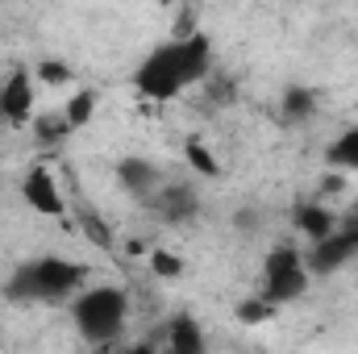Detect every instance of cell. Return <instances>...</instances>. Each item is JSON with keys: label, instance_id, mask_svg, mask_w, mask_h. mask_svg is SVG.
<instances>
[{"label": "cell", "instance_id": "6da1fadb", "mask_svg": "<svg viewBox=\"0 0 358 354\" xmlns=\"http://www.w3.org/2000/svg\"><path fill=\"white\" fill-rule=\"evenodd\" d=\"M213 76V38L200 29H187L167 38L163 46H155L142 67L134 71V88L146 100H176L179 92L196 88Z\"/></svg>", "mask_w": 358, "mask_h": 354}, {"label": "cell", "instance_id": "7a4b0ae2", "mask_svg": "<svg viewBox=\"0 0 358 354\" xmlns=\"http://www.w3.org/2000/svg\"><path fill=\"white\" fill-rule=\"evenodd\" d=\"M80 288H88V267L59 259V255H38L4 279V296L25 300V304H63Z\"/></svg>", "mask_w": 358, "mask_h": 354}, {"label": "cell", "instance_id": "3957f363", "mask_svg": "<svg viewBox=\"0 0 358 354\" xmlns=\"http://www.w3.org/2000/svg\"><path fill=\"white\" fill-rule=\"evenodd\" d=\"M71 321L80 330V338L92 346H113L125 325H129V296L117 283H100V288H80L71 296Z\"/></svg>", "mask_w": 358, "mask_h": 354}, {"label": "cell", "instance_id": "277c9868", "mask_svg": "<svg viewBox=\"0 0 358 354\" xmlns=\"http://www.w3.org/2000/svg\"><path fill=\"white\" fill-rule=\"evenodd\" d=\"M313 283V271H308V255H300L296 246H275L267 255V267H263V283H259V296L283 309L292 300H300Z\"/></svg>", "mask_w": 358, "mask_h": 354}, {"label": "cell", "instance_id": "5b68a950", "mask_svg": "<svg viewBox=\"0 0 358 354\" xmlns=\"http://www.w3.org/2000/svg\"><path fill=\"white\" fill-rule=\"evenodd\" d=\"M350 259H358V217L338 221L334 234H325L321 242H313V250H308V271H313V275H334L338 267H346Z\"/></svg>", "mask_w": 358, "mask_h": 354}, {"label": "cell", "instance_id": "8992f818", "mask_svg": "<svg viewBox=\"0 0 358 354\" xmlns=\"http://www.w3.org/2000/svg\"><path fill=\"white\" fill-rule=\"evenodd\" d=\"M146 208H150L155 217H163L167 225H187V221H196V213H200V192H196L187 179H163V183L150 192Z\"/></svg>", "mask_w": 358, "mask_h": 354}, {"label": "cell", "instance_id": "52a82bcc", "mask_svg": "<svg viewBox=\"0 0 358 354\" xmlns=\"http://www.w3.org/2000/svg\"><path fill=\"white\" fill-rule=\"evenodd\" d=\"M21 196H25V204H29L38 217H63V213H67V200H63L59 183H55V176H50L46 167H34L29 176L21 179Z\"/></svg>", "mask_w": 358, "mask_h": 354}, {"label": "cell", "instance_id": "ba28073f", "mask_svg": "<svg viewBox=\"0 0 358 354\" xmlns=\"http://www.w3.org/2000/svg\"><path fill=\"white\" fill-rule=\"evenodd\" d=\"M163 171L150 163V159H142V155H125L121 163H117V183H121V192L125 196H134V200H150V192L163 183Z\"/></svg>", "mask_w": 358, "mask_h": 354}, {"label": "cell", "instance_id": "9c48e42d", "mask_svg": "<svg viewBox=\"0 0 358 354\" xmlns=\"http://www.w3.org/2000/svg\"><path fill=\"white\" fill-rule=\"evenodd\" d=\"M0 108H4V121H13V125H25L34 117V76L25 67H17L8 76V84L0 88Z\"/></svg>", "mask_w": 358, "mask_h": 354}, {"label": "cell", "instance_id": "30bf717a", "mask_svg": "<svg viewBox=\"0 0 358 354\" xmlns=\"http://www.w3.org/2000/svg\"><path fill=\"white\" fill-rule=\"evenodd\" d=\"M325 163H329L334 171L358 176V125H350L346 134H338V138L325 146Z\"/></svg>", "mask_w": 358, "mask_h": 354}, {"label": "cell", "instance_id": "8fae6325", "mask_svg": "<svg viewBox=\"0 0 358 354\" xmlns=\"http://www.w3.org/2000/svg\"><path fill=\"white\" fill-rule=\"evenodd\" d=\"M296 229H300L304 238L321 242L325 234L338 229V217H334L329 208H321V204H300V208H296Z\"/></svg>", "mask_w": 358, "mask_h": 354}, {"label": "cell", "instance_id": "7c38bea8", "mask_svg": "<svg viewBox=\"0 0 358 354\" xmlns=\"http://www.w3.org/2000/svg\"><path fill=\"white\" fill-rule=\"evenodd\" d=\"M279 113H283L287 125L308 121V117L317 113V96H313V88H287L283 92V100H279Z\"/></svg>", "mask_w": 358, "mask_h": 354}, {"label": "cell", "instance_id": "4fadbf2b", "mask_svg": "<svg viewBox=\"0 0 358 354\" xmlns=\"http://www.w3.org/2000/svg\"><path fill=\"white\" fill-rule=\"evenodd\" d=\"M171 351L176 354H204V338H200V330H196L192 317L171 321Z\"/></svg>", "mask_w": 358, "mask_h": 354}, {"label": "cell", "instance_id": "5bb4252c", "mask_svg": "<svg viewBox=\"0 0 358 354\" xmlns=\"http://www.w3.org/2000/svg\"><path fill=\"white\" fill-rule=\"evenodd\" d=\"M92 113H96V92L92 88H80L71 100H67V108H63V117L71 121V129H80V125H88Z\"/></svg>", "mask_w": 358, "mask_h": 354}, {"label": "cell", "instance_id": "9a60e30c", "mask_svg": "<svg viewBox=\"0 0 358 354\" xmlns=\"http://www.w3.org/2000/svg\"><path fill=\"white\" fill-rule=\"evenodd\" d=\"M34 129H38V142L55 146V142H63V138L71 134V121H67L63 113H50V117H38V121H34Z\"/></svg>", "mask_w": 358, "mask_h": 354}, {"label": "cell", "instance_id": "2e32d148", "mask_svg": "<svg viewBox=\"0 0 358 354\" xmlns=\"http://www.w3.org/2000/svg\"><path fill=\"white\" fill-rule=\"evenodd\" d=\"M183 150H187V163H192V167H196L200 176H217V171H221V167H217V159H213V155H208V150H204V146H200L196 138H192V142H187Z\"/></svg>", "mask_w": 358, "mask_h": 354}, {"label": "cell", "instance_id": "e0dca14e", "mask_svg": "<svg viewBox=\"0 0 358 354\" xmlns=\"http://www.w3.org/2000/svg\"><path fill=\"white\" fill-rule=\"evenodd\" d=\"M150 267H155V275H159V279H179V271H183V263H179L176 255H167V250L150 255Z\"/></svg>", "mask_w": 358, "mask_h": 354}, {"label": "cell", "instance_id": "ac0fdd59", "mask_svg": "<svg viewBox=\"0 0 358 354\" xmlns=\"http://www.w3.org/2000/svg\"><path fill=\"white\" fill-rule=\"evenodd\" d=\"M42 80H46V84H59V80H67V71H63L59 63H46V67H42Z\"/></svg>", "mask_w": 358, "mask_h": 354}, {"label": "cell", "instance_id": "d6986e66", "mask_svg": "<svg viewBox=\"0 0 358 354\" xmlns=\"http://www.w3.org/2000/svg\"><path fill=\"white\" fill-rule=\"evenodd\" d=\"M0 121H4V108H0Z\"/></svg>", "mask_w": 358, "mask_h": 354}]
</instances>
